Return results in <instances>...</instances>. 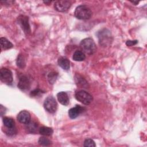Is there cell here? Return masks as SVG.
Instances as JSON below:
<instances>
[{
	"mask_svg": "<svg viewBox=\"0 0 147 147\" xmlns=\"http://www.w3.org/2000/svg\"><path fill=\"white\" fill-rule=\"evenodd\" d=\"M97 36L99 40V44L100 46L106 47L110 45L113 41L111 33L107 29H103L97 33Z\"/></svg>",
	"mask_w": 147,
	"mask_h": 147,
	"instance_id": "obj_1",
	"label": "cell"
},
{
	"mask_svg": "<svg viewBox=\"0 0 147 147\" xmlns=\"http://www.w3.org/2000/svg\"><path fill=\"white\" fill-rule=\"evenodd\" d=\"M80 47L84 53L88 55H92L96 51V46L94 40L88 37L82 40L80 43Z\"/></svg>",
	"mask_w": 147,
	"mask_h": 147,
	"instance_id": "obj_2",
	"label": "cell"
},
{
	"mask_svg": "<svg viewBox=\"0 0 147 147\" xmlns=\"http://www.w3.org/2000/svg\"><path fill=\"white\" fill-rule=\"evenodd\" d=\"M74 15L79 20H87L91 18L92 11L90 7L86 5H82L77 6L74 11Z\"/></svg>",
	"mask_w": 147,
	"mask_h": 147,
	"instance_id": "obj_3",
	"label": "cell"
},
{
	"mask_svg": "<svg viewBox=\"0 0 147 147\" xmlns=\"http://www.w3.org/2000/svg\"><path fill=\"white\" fill-rule=\"evenodd\" d=\"M75 98L77 100L85 105H90L93 100L92 96L84 90H79L75 92Z\"/></svg>",
	"mask_w": 147,
	"mask_h": 147,
	"instance_id": "obj_4",
	"label": "cell"
},
{
	"mask_svg": "<svg viewBox=\"0 0 147 147\" xmlns=\"http://www.w3.org/2000/svg\"><path fill=\"white\" fill-rule=\"evenodd\" d=\"M44 109L49 113H55L57 109V104L55 98L52 96H48L44 102Z\"/></svg>",
	"mask_w": 147,
	"mask_h": 147,
	"instance_id": "obj_5",
	"label": "cell"
},
{
	"mask_svg": "<svg viewBox=\"0 0 147 147\" xmlns=\"http://www.w3.org/2000/svg\"><path fill=\"white\" fill-rule=\"evenodd\" d=\"M0 79L3 83L8 85L11 84L13 80L11 71L6 68H1L0 71Z\"/></svg>",
	"mask_w": 147,
	"mask_h": 147,
	"instance_id": "obj_6",
	"label": "cell"
},
{
	"mask_svg": "<svg viewBox=\"0 0 147 147\" xmlns=\"http://www.w3.org/2000/svg\"><path fill=\"white\" fill-rule=\"evenodd\" d=\"M18 24L21 26L26 34H29L30 33V28L29 24L28 17L24 15H20L17 18Z\"/></svg>",
	"mask_w": 147,
	"mask_h": 147,
	"instance_id": "obj_7",
	"label": "cell"
},
{
	"mask_svg": "<svg viewBox=\"0 0 147 147\" xmlns=\"http://www.w3.org/2000/svg\"><path fill=\"white\" fill-rule=\"evenodd\" d=\"M71 3L67 0L57 1L54 3L55 9L59 12H65L71 7Z\"/></svg>",
	"mask_w": 147,
	"mask_h": 147,
	"instance_id": "obj_8",
	"label": "cell"
},
{
	"mask_svg": "<svg viewBox=\"0 0 147 147\" xmlns=\"http://www.w3.org/2000/svg\"><path fill=\"white\" fill-rule=\"evenodd\" d=\"M31 82L28 76L22 75L19 78L18 83V87L22 91H25L28 90L30 88Z\"/></svg>",
	"mask_w": 147,
	"mask_h": 147,
	"instance_id": "obj_9",
	"label": "cell"
},
{
	"mask_svg": "<svg viewBox=\"0 0 147 147\" xmlns=\"http://www.w3.org/2000/svg\"><path fill=\"white\" fill-rule=\"evenodd\" d=\"M85 110V107H82L80 105H76L74 107H72L68 110V115L70 118L75 119L81 113L84 112Z\"/></svg>",
	"mask_w": 147,
	"mask_h": 147,
	"instance_id": "obj_10",
	"label": "cell"
},
{
	"mask_svg": "<svg viewBox=\"0 0 147 147\" xmlns=\"http://www.w3.org/2000/svg\"><path fill=\"white\" fill-rule=\"evenodd\" d=\"M17 120L21 123L27 124L30 121V114L26 110L21 111L17 115Z\"/></svg>",
	"mask_w": 147,
	"mask_h": 147,
	"instance_id": "obj_11",
	"label": "cell"
},
{
	"mask_svg": "<svg viewBox=\"0 0 147 147\" xmlns=\"http://www.w3.org/2000/svg\"><path fill=\"white\" fill-rule=\"evenodd\" d=\"M57 98L59 103L64 106H67L69 103V97L65 92H59L57 94Z\"/></svg>",
	"mask_w": 147,
	"mask_h": 147,
	"instance_id": "obj_12",
	"label": "cell"
},
{
	"mask_svg": "<svg viewBox=\"0 0 147 147\" xmlns=\"http://www.w3.org/2000/svg\"><path fill=\"white\" fill-rule=\"evenodd\" d=\"M58 65L64 70H68L70 67L69 60L66 57H60L57 60Z\"/></svg>",
	"mask_w": 147,
	"mask_h": 147,
	"instance_id": "obj_13",
	"label": "cell"
},
{
	"mask_svg": "<svg viewBox=\"0 0 147 147\" xmlns=\"http://www.w3.org/2000/svg\"><path fill=\"white\" fill-rule=\"evenodd\" d=\"M0 43L1 49L3 50H7L13 47V44L5 37H1Z\"/></svg>",
	"mask_w": 147,
	"mask_h": 147,
	"instance_id": "obj_14",
	"label": "cell"
},
{
	"mask_svg": "<svg viewBox=\"0 0 147 147\" xmlns=\"http://www.w3.org/2000/svg\"><path fill=\"white\" fill-rule=\"evenodd\" d=\"M72 59L76 61H82L85 60L86 55L83 51L77 50L74 53Z\"/></svg>",
	"mask_w": 147,
	"mask_h": 147,
	"instance_id": "obj_15",
	"label": "cell"
},
{
	"mask_svg": "<svg viewBox=\"0 0 147 147\" xmlns=\"http://www.w3.org/2000/svg\"><path fill=\"white\" fill-rule=\"evenodd\" d=\"M39 133L44 136H50L53 133V130L51 127H49L47 126H42L39 129Z\"/></svg>",
	"mask_w": 147,
	"mask_h": 147,
	"instance_id": "obj_16",
	"label": "cell"
},
{
	"mask_svg": "<svg viewBox=\"0 0 147 147\" xmlns=\"http://www.w3.org/2000/svg\"><path fill=\"white\" fill-rule=\"evenodd\" d=\"M2 121L4 126L7 128H12L15 126V122L14 119L10 117H5L3 118Z\"/></svg>",
	"mask_w": 147,
	"mask_h": 147,
	"instance_id": "obj_17",
	"label": "cell"
},
{
	"mask_svg": "<svg viewBox=\"0 0 147 147\" xmlns=\"http://www.w3.org/2000/svg\"><path fill=\"white\" fill-rule=\"evenodd\" d=\"M75 81L78 86H80L82 87L87 88L88 83L87 81L83 78H82V76L79 75H76L75 76Z\"/></svg>",
	"mask_w": 147,
	"mask_h": 147,
	"instance_id": "obj_18",
	"label": "cell"
},
{
	"mask_svg": "<svg viewBox=\"0 0 147 147\" xmlns=\"http://www.w3.org/2000/svg\"><path fill=\"white\" fill-rule=\"evenodd\" d=\"M26 125V129L29 132L32 133H34L36 132L38 128V125L36 122L33 121H30Z\"/></svg>",
	"mask_w": 147,
	"mask_h": 147,
	"instance_id": "obj_19",
	"label": "cell"
},
{
	"mask_svg": "<svg viewBox=\"0 0 147 147\" xmlns=\"http://www.w3.org/2000/svg\"><path fill=\"white\" fill-rule=\"evenodd\" d=\"M16 64L17 65L21 68H23L25 67L26 62H25V59L24 56L22 54H19L17 59L16 60Z\"/></svg>",
	"mask_w": 147,
	"mask_h": 147,
	"instance_id": "obj_20",
	"label": "cell"
},
{
	"mask_svg": "<svg viewBox=\"0 0 147 147\" xmlns=\"http://www.w3.org/2000/svg\"><path fill=\"white\" fill-rule=\"evenodd\" d=\"M57 76H58V74L57 73L55 72H51L48 75V82H49L50 84H53L57 78Z\"/></svg>",
	"mask_w": 147,
	"mask_h": 147,
	"instance_id": "obj_21",
	"label": "cell"
},
{
	"mask_svg": "<svg viewBox=\"0 0 147 147\" xmlns=\"http://www.w3.org/2000/svg\"><path fill=\"white\" fill-rule=\"evenodd\" d=\"M38 144L41 146H49L51 144V141L47 138L45 137H41L38 141Z\"/></svg>",
	"mask_w": 147,
	"mask_h": 147,
	"instance_id": "obj_22",
	"label": "cell"
},
{
	"mask_svg": "<svg viewBox=\"0 0 147 147\" xmlns=\"http://www.w3.org/2000/svg\"><path fill=\"white\" fill-rule=\"evenodd\" d=\"M83 146L85 147H95L96 145L94 140L91 138H87L84 141Z\"/></svg>",
	"mask_w": 147,
	"mask_h": 147,
	"instance_id": "obj_23",
	"label": "cell"
},
{
	"mask_svg": "<svg viewBox=\"0 0 147 147\" xmlns=\"http://www.w3.org/2000/svg\"><path fill=\"white\" fill-rule=\"evenodd\" d=\"M17 133V130L14 127L12 128H7V130H6V134L9 136H14Z\"/></svg>",
	"mask_w": 147,
	"mask_h": 147,
	"instance_id": "obj_24",
	"label": "cell"
},
{
	"mask_svg": "<svg viewBox=\"0 0 147 147\" xmlns=\"http://www.w3.org/2000/svg\"><path fill=\"white\" fill-rule=\"evenodd\" d=\"M42 92V91L41 90H40V89H35L33 91H31L30 95L32 96H36L40 95V94H41Z\"/></svg>",
	"mask_w": 147,
	"mask_h": 147,
	"instance_id": "obj_25",
	"label": "cell"
},
{
	"mask_svg": "<svg viewBox=\"0 0 147 147\" xmlns=\"http://www.w3.org/2000/svg\"><path fill=\"white\" fill-rule=\"evenodd\" d=\"M138 43V41L137 40H127L126 42V45L127 46H133L136 44H137Z\"/></svg>",
	"mask_w": 147,
	"mask_h": 147,
	"instance_id": "obj_26",
	"label": "cell"
},
{
	"mask_svg": "<svg viewBox=\"0 0 147 147\" xmlns=\"http://www.w3.org/2000/svg\"><path fill=\"white\" fill-rule=\"evenodd\" d=\"M6 108L4 107L2 105H1V108H0V111H1V117L3 116V115L5 113V111H6Z\"/></svg>",
	"mask_w": 147,
	"mask_h": 147,
	"instance_id": "obj_27",
	"label": "cell"
},
{
	"mask_svg": "<svg viewBox=\"0 0 147 147\" xmlns=\"http://www.w3.org/2000/svg\"><path fill=\"white\" fill-rule=\"evenodd\" d=\"M132 3H133L134 5H137L139 3V2L138 1H130Z\"/></svg>",
	"mask_w": 147,
	"mask_h": 147,
	"instance_id": "obj_28",
	"label": "cell"
},
{
	"mask_svg": "<svg viewBox=\"0 0 147 147\" xmlns=\"http://www.w3.org/2000/svg\"><path fill=\"white\" fill-rule=\"evenodd\" d=\"M44 2L45 3H46V4H48V3H51V1H44Z\"/></svg>",
	"mask_w": 147,
	"mask_h": 147,
	"instance_id": "obj_29",
	"label": "cell"
}]
</instances>
